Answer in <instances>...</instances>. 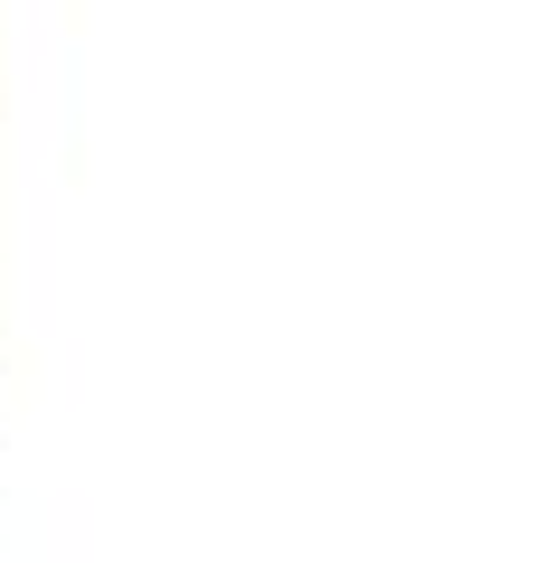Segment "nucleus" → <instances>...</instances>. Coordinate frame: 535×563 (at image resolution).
Returning <instances> with one entry per match:
<instances>
[]
</instances>
